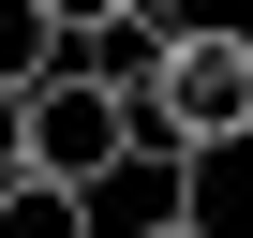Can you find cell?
<instances>
[{
  "mask_svg": "<svg viewBox=\"0 0 253 238\" xmlns=\"http://www.w3.org/2000/svg\"><path fill=\"white\" fill-rule=\"evenodd\" d=\"M253 134V30H223V15H179L164 30V75H149V104H134V149H238Z\"/></svg>",
  "mask_w": 253,
  "mask_h": 238,
  "instance_id": "obj_1",
  "label": "cell"
},
{
  "mask_svg": "<svg viewBox=\"0 0 253 238\" xmlns=\"http://www.w3.org/2000/svg\"><path fill=\"white\" fill-rule=\"evenodd\" d=\"M15 164H30V179H60V194H104L119 164H134V104H119L104 75H75V60H60V75L15 104Z\"/></svg>",
  "mask_w": 253,
  "mask_h": 238,
  "instance_id": "obj_2",
  "label": "cell"
},
{
  "mask_svg": "<svg viewBox=\"0 0 253 238\" xmlns=\"http://www.w3.org/2000/svg\"><path fill=\"white\" fill-rule=\"evenodd\" d=\"M104 194H119V238H149V223H194V149H134ZM104 194H89V208H104Z\"/></svg>",
  "mask_w": 253,
  "mask_h": 238,
  "instance_id": "obj_3",
  "label": "cell"
},
{
  "mask_svg": "<svg viewBox=\"0 0 253 238\" xmlns=\"http://www.w3.org/2000/svg\"><path fill=\"white\" fill-rule=\"evenodd\" d=\"M0 238H104V208L60 194V179H30L15 149H0Z\"/></svg>",
  "mask_w": 253,
  "mask_h": 238,
  "instance_id": "obj_4",
  "label": "cell"
},
{
  "mask_svg": "<svg viewBox=\"0 0 253 238\" xmlns=\"http://www.w3.org/2000/svg\"><path fill=\"white\" fill-rule=\"evenodd\" d=\"M60 60H75V30L45 15V0H0V104H30Z\"/></svg>",
  "mask_w": 253,
  "mask_h": 238,
  "instance_id": "obj_5",
  "label": "cell"
},
{
  "mask_svg": "<svg viewBox=\"0 0 253 238\" xmlns=\"http://www.w3.org/2000/svg\"><path fill=\"white\" fill-rule=\"evenodd\" d=\"M45 15H60V30L89 45V30H119V15H149V0H45Z\"/></svg>",
  "mask_w": 253,
  "mask_h": 238,
  "instance_id": "obj_6",
  "label": "cell"
},
{
  "mask_svg": "<svg viewBox=\"0 0 253 238\" xmlns=\"http://www.w3.org/2000/svg\"><path fill=\"white\" fill-rule=\"evenodd\" d=\"M149 238H209V208H194V223H149Z\"/></svg>",
  "mask_w": 253,
  "mask_h": 238,
  "instance_id": "obj_7",
  "label": "cell"
}]
</instances>
